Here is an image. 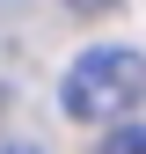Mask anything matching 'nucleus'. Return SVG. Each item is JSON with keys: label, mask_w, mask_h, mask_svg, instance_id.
Masks as SVG:
<instances>
[{"label": "nucleus", "mask_w": 146, "mask_h": 154, "mask_svg": "<svg viewBox=\"0 0 146 154\" xmlns=\"http://www.w3.org/2000/svg\"><path fill=\"white\" fill-rule=\"evenodd\" d=\"M139 95H146V51H132V44H88L66 66V81H59L66 118H80V125L124 118Z\"/></svg>", "instance_id": "obj_1"}, {"label": "nucleus", "mask_w": 146, "mask_h": 154, "mask_svg": "<svg viewBox=\"0 0 146 154\" xmlns=\"http://www.w3.org/2000/svg\"><path fill=\"white\" fill-rule=\"evenodd\" d=\"M95 154H146V125H117V132L95 147Z\"/></svg>", "instance_id": "obj_2"}, {"label": "nucleus", "mask_w": 146, "mask_h": 154, "mask_svg": "<svg viewBox=\"0 0 146 154\" xmlns=\"http://www.w3.org/2000/svg\"><path fill=\"white\" fill-rule=\"evenodd\" d=\"M73 8H80V15H102V8H117V0H73Z\"/></svg>", "instance_id": "obj_3"}, {"label": "nucleus", "mask_w": 146, "mask_h": 154, "mask_svg": "<svg viewBox=\"0 0 146 154\" xmlns=\"http://www.w3.org/2000/svg\"><path fill=\"white\" fill-rule=\"evenodd\" d=\"M7 154H36V147H7Z\"/></svg>", "instance_id": "obj_4"}]
</instances>
